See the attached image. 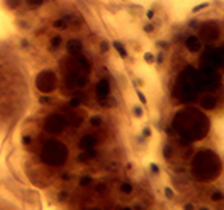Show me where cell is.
<instances>
[{
	"label": "cell",
	"instance_id": "obj_6",
	"mask_svg": "<svg viewBox=\"0 0 224 210\" xmlns=\"http://www.w3.org/2000/svg\"><path fill=\"white\" fill-rule=\"evenodd\" d=\"M185 43H186V48H188L191 52H198V51H200V48H202L200 41H199V38H196V36H189Z\"/></svg>",
	"mask_w": 224,
	"mask_h": 210
},
{
	"label": "cell",
	"instance_id": "obj_7",
	"mask_svg": "<svg viewBox=\"0 0 224 210\" xmlns=\"http://www.w3.org/2000/svg\"><path fill=\"white\" fill-rule=\"evenodd\" d=\"M209 4L207 3H203V4H199V6H196V7H193V11H199V10H202V9H204V7H207Z\"/></svg>",
	"mask_w": 224,
	"mask_h": 210
},
{
	"label": "cell",
	"instance_id": "obj_3",
	"mask_svg": "<svg viewBox=\"0 0 224 210\" xmlns=\"http://www.w3.org/2000/svg\"><path fill=\"white\" fill-rule=\"evenodd\" d=\"M192 171L198 181L210 182L221 174V161L216 153L204 148L196 153L192 161Z\"/></svg>",
	"mask_w": 224,
	"mask_h": 210
},
{
	"label": "cell",
	"instance_id": "obj_1",
	"mask_svg": "<svg viewBox=\"0 0 224 210\" xmlns=\"http://www.w3.org/2000/svg\"><path fill=\"white\" fill-rule=\"evenodd\" d=\"M30 101V72L13 46L0 41V135L25 115Z\"/></svg>",
	"mask_w": 224,
	"mask_h": 210
},
{
	"label": "cell",
	"instance_id": "obj_5",
	"mask_svg": "<svg viewBox=\"0 0 224 210\" xmlns=\"http://www.w3.org/2000/svg\"><path fill=\"white\" fill-rule=\"evenodd\" d=\"M200 105L204 109H213L216 108V97H213L211 94H206L202 97Z\"/></svg>",
	"mask_w": 224,
	"mask_h": 210
},
{
	"label": "cell",
	"instance_id": "obj_4",
	"mask_svg": "<svg viewBox=\"0 0 224 210\" xmlns=\"http://www.w3.org/2000/svg\"><path fill=\"white\" fill-rule=\"evenodd\" d=\"M218 34H220V30H218V25L213 21H207L206 24L200 27V31H199V36L200 39L204 41V42H213L218 38Z\"/></svg>",
	"mask_w": 224,
	"mask_h": 210
},
{
	"label": "cell",
	"instance_id": "obj_8",
	"mask_svg": "<svg viewBox=\"0 0 224 210\" xmlns=\"http://www.w3.org/2000/svg\"><path fill=\"white\" fill-rule=\"evenodd\" d=\"M211 197H213V200H218V199H223L224 195H221V193H218V192H217V193H214Z\"/></svg>",
	"mask_w": 224,
	"mask_h": 210
},
{
	"label": "cell",
	"instance_id": "obj_2",
	"mask_svg": "<svg viewBox=\"0 0 224 210\" xmlns=\"http://www.w3.org/2000/svg\"><path fill=\"white\" fill-rule=\"evenodd\" d=\"M174 126L182 137L189 141L203 139L209 132V119L196 108H186L177 114Z\"/></svg>",
	"mask_w": 224,
	"mask_h": 210
}]
</instances>
